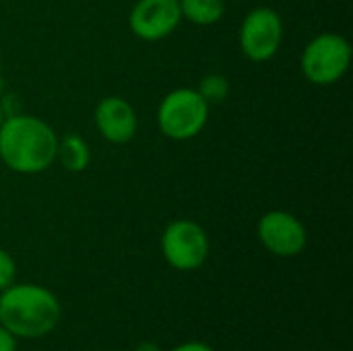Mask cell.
<instances>
[{
  "label": "cell",
  "mask_w": 353,
  "mask_h": 351,
  "mask_svg": "<svg viewBox=\"0 0 353 351\" xmlns=\"http://www.w3.org/2000/svg\"><path fill=\"white\" fill-rule=\"evenodd\" d=\"M58 137L54 128L31 114H8L0 126V159L23 176L46 172L56 161Z\"/></svg>",
  "instance_id": "obj_1"
},
{
  "label": "cell",
  "mask_w": 353,
  "mask_h": 351,
  "mask_svg": "<svg viewBox=\"0 0 353 351\" xmlns=\"http://www.w3.org/2000/svg\"><path fill=\"white\" fill-rule=\"evenodd\" d=\"M62 317L54 292L37 283H12L0 294V325L17 339L50 335Z\"/></svg>",
  "instance_id": "obj_2"
},
{
  "label": "cell",
  "mask_w": 353,
  "mask_h": 351,
  "mask_svg": "<svg viewBox=\"0 0 353 351\" xmlns=\"http://www.w3.org/2000/svg\"><path fill=\"white\" fill-rule=\"evenodd\" d=\"M352 64V43L347 37L325 31L312 37L300 58L302 74L312 85H335L345 77Z\"/></svg>",
  "instance_id": "obj_3"
},
{
  "label": "cell",
  "mask_w": 353,
  "mask_h": 351,
  "mask_svg": "<svg viewBox=\"0 0 353 351\" xmlns=\"http://www.w3.org/2000/svg\"><path fill=\"white\" fill-rule=\"evenodd\" d=\"M211 106L196 89L170 91L157 108V126L172 141H190L205 128Z\"/></svg>",
  "instance_id": "obj_4"
},
{
  "label": "cell",
  "mask_w": 353,
  "mask_h": 351,
  "mask_svg": "<svg viewBox=\"0 0 353 351\" xmlns=\"http://www.w3.org/2000/svg\"><path fill=\"white\" fill-rule=\"evenodd\" d=\"M161 254L178 271H196L209 259V236L192 219H176L161 234Z\"/></svg>",
  "instance_id": "obj_5"
},
{
  "label": "cell",
  "mask_w": 353,
  "mask_h": 351,
  "mask_svg": "<svg viewBox=\"0 0 353 351\" xmlns=\"http://www.w3.org/2000/svg\"><path fill=\"white\" fill-rule=\"evenodd\" d=\"M283 41V21L271 6L252 8L240 25V48L252 62L271 60Z\"/></svg>",
  "instance_id": "obj_6"
},
{
  "label": "cell",
  "mask_w": 353,
  "mask_h": 351,
  "mask_svg": "<svg viewBox=\"0 0 353 351\" xmlns=\"http://www.w3.org/2000/svg\"><path fill=\"white\" fill-rule=\"evenodd\" d=\"M261 244L275 257H298L308 244V232L304 223L288 211H267L256 225Z\"/></svg>",
  "instance_id": "obj_7"
},
{
  "label": "cell",
  "mask_w": 353,
  "mask_h": 351,
  "mask_svg": "<svg viewBox=\"0 0 353 351\" xmlns=\"http://www.w3.org/2000/svg\"><path fill=\"white\" fill-rule=\"evenodd\" d=\"M182 23L178 0H139L130 8L128 27L143 41H161Z\"/></svg>",
  "instance_id": "obj_8"
},
{
  "label": "cell",
  "mask_w": 353,
  "mask_h": 351,
  "mask_svg": "<svg viewBox=\"0 0 353 351\" xmlns=\"http://www.w3.org/2000/svg\"><path fill=\"white\" fill-rule=\"evenodd\" d=\"M93 118L97 132L112 145H126L137 137L139 116L132 103L120 95H108L99 99Z\"/></svg>",
  "instance_id": "obj_9"
},
{
  "label": "cell",
  "mask_w": 353,
  "mask_h": 351,
  "mask_svg": "<svg viewBox=\"0 0 353 351\" xmlns=\"http://www.w3.org/2000/svg\"><path fill=\"white\" fill-rule=\"evenodd\" d=\"M56 159L60 161V166L66 172L72 174H81L89 168L91 163V149L89 143L81 137V134H64L62 139H58V151H56Z\"/></svg>",
  "instance_id": "obj_10"
},
{
  "label": "cell",
  "mask_w": 353,
  "mask_h": 351,
  "mask_svg": "<svg viewBox=\"0 0 353 351\" xmlns=\"http://www.w3.org/2000/svg\"><path fill=\"white\" fill-rule=\"evenodd\" d=\"M178 2L182 10V19L201 27L219 23L225 12L223 0H178Z\"/></svg>",
  "instance_id": "obj_11"
},
{
  "label": "cell",
  "mask_w": 353,
  "mask_h": 351,
  "mask_svg": "<svg viewBox=\"0 0 353 351\" xmlns=\"http://www.w3.org/2000/svg\"><path fill=\"white\" fill-rule=\"evenodd\" d=\"M196 91L201 93V97L209 103V106H215V103H223L230 95V81L228 77L223 74H207L199 81V87Z\"/></svg>",
  "instance_id": "obj_12"
},
{
  "label": "cell",
  "mask_w": 353,
  "mask_h": 351,
  "mask_svg": "<svg viewBox=\"0 0 353 351\" xmlns=\"http://www.w3.org/2000/svg\"><path fill=\"white\" fill-rule=\"evenodd\" d=\"M14 277H17V263L4 248H0V292L14 283Z\"/></svg>",
  "instance_id": "obj_13"
},
{
  "label": "cell",
  "mask_w": 353,
  "mask_h": 351,
  "mask_svg": "<svg viewBox=\"0 0 353 351\" xmlns=\"http://www.w3.org/2000/svg\"><path fill=\"white\" fill-rule=\"evenodd\" d=\"M0 351H17V337L0 325Z\"/></svg>",
  "instance_id": "obj_14"
},
{
  "label": "cell",
  "mask_w": 353,
  "mask_h": 351,
  "mask_svg": "<svg viewBox=\"0 0 353 351\" xmlns=\"http://www.w3.org/2000/svg\"><path fill=\"white\" fill-rule=\"evenodd\" d=\"M172 351H215L211 345L207 343H201V341H188V343H182L178 348H174Z\"/></svg>",
  "instance_id": "obj_15"
},
{
  "label": "cell",
  "mask_w": 353,
  "mask_h": 351,
  "mask_svg": "<svg viewBox=\"0 0 353 351\" xmlns=\"http://www.w3.org/2000/svg\"><path fill=\"white\" fill-rule=\"evenodd\" d=\"M137 351H159V350H157V348H153L151 343H145V345H141Z\"/></svg>",
  "instance_id": "obj_16"
},
{
  "label": "cell",
  "mask_w": 353,
  "mask_h": 351,
  "mask_svg": "<svg viewBox=\"0 0 353 351\" xmlns=\"http://www.w3.org/2000/svg\"><path fill=\"white\" fill-rule=\"evenodd\" d=\"M6 116H8V114H6V112H4V108L0 106V126H2V122H4V118H6Z\"/></svg>",
  "instance_id": "obj_17"
},
{
  "label": "cell",
  "mask_w": 353,
  "mask_h": 351,
  "mask_svg": "<svg viewBox=\"0 0 353 351\" xmlns=\"http://www.w3.org/2000/svg\"><path fill=\"white\" fill-rule=\"evenodd\" d=\"M0 91H2V52H0Z\"/></svg>",
  "instance_id": "obj_18"
}]
</instances>
